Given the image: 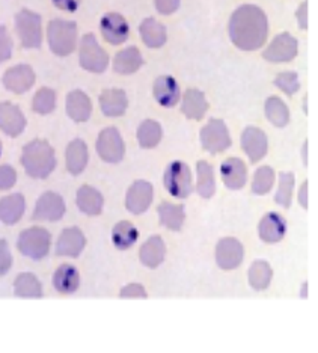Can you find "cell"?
<instances>
[{"instance_id": "8992f818", "label": "cell", "mask_w": 318, "mask_h": 353, "mask_svg": "<svg viewBox=\"0 0 318 353\" xmlns=\"http://www.w3.org/2000/svg\"><path fill=\"white\" fill-rule=\"evenodd\" d=\"M52 236L43 227H32L20 232L17 248L19 251L30 260H43L50 252Z\"/></svg>"}, {"instance_id": "e0dca14e", "label": "cell", "mask_w": 318, "mask_h": 353, "mask_svg": "<svg viewBox=\"0 0 318 353\" xmlns=\"http://www.w3.org/2000/svg\"><path fill=\"white\" fill-rule=\"evenodd\" d=\"M242 148L252 163H258L267 154V134L258 127H246L242 134Z\"/></svg>"}, {"instance_id": "8fae6325", "label": "cell", "mask_w": 318, "mask_h": 353, "mask_svg": "<svg viewBox=\"0 0 318 353\" xmlns=\"http://www.w3.org/2000/svg\"><path fill=\"white\" fill-rule=\"evenodd\" d=\"M65 201L56 192H45L36 201L35 210L32 213L34 221L45 222H58L65 214Z\"/></svg>"}, {"instance_id": "f6af8a7d", "label": "cell", "mask_w": 318, "mask_h": 353, "mask_svg": "<svg viewBox=\"0 0 318 353\" xmlns=\"http://www.w3.org/2000/svg\"><path fill=\"white\" fill-rule=\"evenodd\" d=\"M119 298L121 299H147L148 294L144 285L140 284H129L121 288L119 292Z\"/></svg>"}, {"instance_id": "52a82bcc", "label": "cell", "mask_w": 318, "mask_h": 353, "mask_svg": "<svg viewBox=\"0 0 318 353\" xmlns=\"http://www.w3.org/2000/svg\"><path fill=\"white\" fill-rule=\"evenodd\" d=\"M163 181L166 190L173 198L186 199L193 192L192 172H190V168L181 160H173L166 166Z\"/></svg>"}, {"instance_id": "f35d334b", "label": "cell", "mask_w": 318, "mask_h": 353, "mask_svg": "<svg viewBox=\"0 0 318 353\" xmlns=\"http://www.w3.org/2000/svg\"><path fill=\"white\" fill-rule=\"evenodd\" d=\"M32 109L38 115H49L56 109V92L52 88H41L38 90L32 100Z\"/></svg>"}, {"instance_id": "ac0fdd59", "label": "cell", "mask_w": 318, "mask_h": 353, "mask_svg": "<svg viewBox=\"0 0 318 353\" xmlns=\"http://www.w3.org/2000/svg\"><path fill=\"white\" fill-rule=\"evenodd\" d=\"M86 246V237L81 228L70 227L65 228L56 242V255L59 256H71L77 259Z\"/></svg>"}, {"instance_id": "836d02e7", "label": "cell", "mask_w": 318, "mask_h": 353, "mask_svg": "<svg viewBox=\"0 0 318 353\" xmlns=\"http://www.w3.org/2000/svg\"><path fill=\"white\" fill-rule=\"evenodd\" d=\"M196 192L204 199H210L216 194L214 170L209 162H205V160H200V162L196 163Z\"/></svg>"}, {"instance_id": "7bdbcfd3", "label": "cell", "mask_w": 318, "mask_h": 353, "mask_svg": "<svg viewBox=\"0 0 318 353\" xmlns=\"http://www.w3.org/2000/svg\"><path fill=\"white\" fill-rule=\"evenodd\" d=\"M12 50L14 43L10 32H8L6 26L0 25V63L10 61L12 58Z\"/></svg>"}, {"instance_id": "f1b7e54d", "label": "cell", "mask_w": 318, "mask_h": 353, "mask_svg": "<svg viewBox=\"0 0 318 353\" xmlns=\"http://www.w3.org/2000/svg\"><path fill=\"white\" fill-rule=\"evenodd\" d=\"M81 285L78 270L71 264H61L53 275V287L61 294H73Z\"/></svg>"}, {"instance_id": "277c9868", "label": "cell", "mask_w": 318, "mask_h": 353, "mask_svg": "<svg viewBox=\"0 0 318 353\" xmlns=\"http://www.w3.org/2000/svg\"><path fill=\"white\" fill-rule=\"evenodd\" d=\"M15 32L20 38L23 49H39L43 44V20L41 15L21 10L15 15Z\"/></svg>"}, {"instance_id": "c3c4849f", "label": "cell", "mask_w": 318, "mask_h": 353, "mask_svg": "<svg viewBox=\"0 0 318 353\" xmlns=\"http://www.w3.org/2000/svg\"><path fill=\"white\" fill-rule=\"evenodd\" d=\"M52 3L63 12H76L82 0H52Z\"/></svg>"}, {"instance_id": "5b68a950", "label": "cell", "mask_w": 318, "mask_h": 353, "mask_svg": "<svg viewBox=\"0 0 318 353\" xmlns=\"http://www.w3.org/2000/svg\"><path fill=\"white\" fill-rule=\"evenodd\" d=\"M78 62L81 67L89 73L101 74L109 67V54L103 49L94 34H86L78 46Z\"/></svg>"}, {"instance_id": "4dcf8cb0", "label": "cell", "mask_w": 318, "mask_h": 353, "mask_svg": "<svg viewBox=\"0 0 318 353\" xmlns=\"http://www.w3.org/2000/svg\"><path fill=\"white\" fill-rule=\"evenodd\" d=\"M76 203L82 213L87 216H98L103 212L105 198H103V195L97 189L85 184V186L77 190Z\"/></svg>"}, {"instance_id": "ba28073f", "label": "cell", "mask_w": 318, "mask_h": 353, "mask_svg": "<svg viewBox=\"0 0 318 353\" xmlns=\"http://www.w3.org/2000/svg\"><path fill=\"white\" fill-rule=\"evenodd\" d=\"M201 138V145L205 151L211 152V154H218V152H224L231 147L233 139L231 134H229L228 127L224 119H216L211 118L209 123H206L200 133Z\"/></svg>"}, {"instance_id": "30bf717a", "label": "cell", "mask_w": 318, "mask_h": 353, "mask_svg": "<svg viewBox=\"0 0 318 353\" xmlns=\"http://www.w3.org/2000/svg\"><path fill=\"white\" fill-rule=\"evenodd\" d=\"M299 52V43L288 32H282V34L276 35L273 41L268 44L267 49L262 53V58L268 62H290L297 56Z\"/></svg>"}, {"instance_id": "7a4b0ae2", "label": "cell", "mask_w": 318, "mask_h": 353, "mask_svg": "<svg viewBox=\"0 0 318 353\" xmlns=\"http://www.w3.org/2000/svg\"><path fill=\"white\" fill-rule=\"evenodd\" d=\"M21 165L32 179L44 180L56 168V154L47 141L35 139L23 147Z\"/></svg>"}, {"instance_id": "e575fe53", "label": "cell", "mask_w": 318, "mask_h": 353, "mask_svg": "<svg viewBox=\"0 0 318 353\" xmlns=\"http://www.w3.org/2000/svg\"><path fill=\"white\" fill-rule=\"evenodd\" d=\"M139 231L129 221L118 222L112 230V243L115 245L116 250L125 251L138 242Z\"/></svg>"}, {"instance_id": "5bb4252c", "label": "cell", "mask_w": 318, "mask_h": 353, "mask_svg": "<svg viewBox=\"0 0 318 353\" xmlns=\"http://www.w3.org/2000/svg\"><path fill=\"white\" fill-rule=\"evenodd\" d=\"M154 198V188L153 184L145 180L134 181L125 196V207L127 210L133 214L145 213L153 204Z\"/></svg>"}, {"instance_id": "cb8c5ba5", "label": "cell", "mask_w": 318, "mask_h": 353, "mask_svg": "<svg viewBox=\"0 0 318 353\" xmlns=\"http://www.w3.org/2000/svg\"><path fill=\"white\" fill-rule=\"evenodd\" d=\"M206 110H209V101L205 99V94L196 88H190L182 95V103H181V112L187 117L189 119H193V121H201L205 117Z\"/></svg>"}, {"instance_id": "f5cc1de1", "label": "cell", "mask_w": 318, "mask_h": 353, "mask_svg": "<svg viewBox=\"0 0 318 353\" xmlns=\"http://www.w3.org/2000/svg\"><path fill=\"white\" fill-rule=\"evenodd\" d=\"M308 296V284L305 283L304 287H301V298H306Z\"/></svg>"}, {"instance_id": "ffe728a7", "label": "cell", "mask_w": 318, "mask_h": 353, "mask_svg": "<svg viewBox=\"0 0 318 353\" xmlns=\"http://www.w3.org/2000/svg\"><path fill=\"white\" fill-rule=\"evenodd\" d=\"M259 239L266 243H277L285 237L287 232V221L282 214L270 212L262 216L258 227Z\"/></svg>"}, {"instance_id": "b9f144b4", "label": "cell", "mask_w": 318, "mask_h": 353, "mask_svg": "<svg viewBox=\"0 0 318 353\" xmlns=\"http://www.w3.org/2000/svg\"><path fill=\"white\" fill-rule=\"evenodd\" d=\"M275 86L279 88V90L287 94L288 97L296 94L300 90V80L299 74L296 71H284V73H279L275 79Z\"/></svg>"}, {"instance_id": "db71d44e", "label": "cell", "mask_w": 318, "mask_h": 353, "mask_svg": "<svg viewBox=\"0 0 318 353\" xmlns=\"http://www.w3.org/2000/svg\"><path fill=\"white\" fill-rule=\"evenodd\" d=\"M0 156H2V142H0Z\"/></svg>"}, {"instance_id": "60d3db41", "label": "cell", "mask_w": 318, "mask_h": 353, "mask_svg": "<svg viewBox=\"0 0 318 353\" xmlns=\"http://www.w3.org/2000/svg\"><path fill=\"white\" fill-rule=\"evenodd\" d=\"M294 174L293 172H281L279 174V188L275 195V203L284 208H290L293 201L294 192Z\"/></svg>"}, {"instance_id": "f546056e", "label": "cell", "mask_w": 318, "mask_h": 353, "mask_svg": "<svg viewBox=\"0 0 318 353\" xmlns=\"http://www.w3.org/2000/svg\"><path fill=\"white\" fill-rule=\"evenodd\" d=\"M67 170L71 175H81L89 160V152H87V145L82 139H74L68 143L67 152Z\"/></svg>"}, {"instance_id": "d4e9b609", "label": "cell", "mask_w": 318, "mask_h": 353, "mask_svg": "<svg viewBox=\"0 0 318 353\" xmlns=\"http://www.w3.org/2000/svg\"><path fill=\"white\" fill-rule=\"evenodd\" d=\"M139 34L142 41L149 49H160L168 41V32H166L165 25L153 17H148L140 23Z\"/></svg>"}, {"instance_id": "2e32d148", "label": "cell", "mask_w": 318, "mask_h": 353, "mask_svg": "<svg viewBox=\"0 0 318 353\" xmlns=\"http://www.w3.org/2000/svg\"><path fill=\"white\" fill-rule=\"evenodd\" d=\"M26 128V117L11 101H0V130L10 138H17Z\"/></svg>"}, {"instance_id": "7c38bea8", "label": "cell", "mask_w": 318, "mask_h": 353, "mask_svg": "<svg viewBox=\"0 0 318 353\" xmlns=\"http://www.w3.org/2000/svg\"><path fill=\"white\" fill-rule=\"evenodd\" d=\"M35 71L28 63H19V65H14L5 71L2 77V83L10 92L14 94H25L32 86L35 85Z\"/></svg>"}, {"instance_id": "7dc6e473", "label": "cell", "mask_w": 318, "mask_h": 353, "mask_svg": "<svg viewBox=\"0 0 318 353\" xmlns=\"http://www.w3.org/2000/svg\"><path fill=\"white\" fill-rule=\"evenodd\" d=\"M156 10L162 15H171L178 11L181 0H154Z\"/></svg>"}, {"instance_id": "d6986e66", "label": "cell", "mask_w": 318, "mask_h": 353, "mask_svg": "<svg viewBox=\"0 0 318 353\" xmlns=\"http://www.w3.org/2000/svg\"><path fill=\"white\" fill-rule=\"evenodd\" d=\"M220 176L228 189L240 190L248 181V168L242 159L229 157L220 165Z\"/></svg>"}, {"instance_id": "1f68e13d", "label": "cell", "mask_w": 318, "mask_h": 353, "mask_svg": "<svg viewBox=\"0 0 318 353\" xmlns=\"http://www.w3.org/2000/svg\"><path fill=\"white\" fill-rule=\"evenodd\" d=\"M158 219H160V223L171 231H180L184 225L186 221V208L184 205H178V204H172L165 201L160 205H158Z\"/></svg>"}, {"instance_id": "3957f363", "label": "cell", "mask_w": 318, "mask_h": 353, "mask_svg": "<svg viewBox=\"0 0 318 353\" xmlns=\"http://www.w3.org/2000/svg\"><path fill=\"white\" fill-rule=\"evenodd\" d=\"M47 43L56 56H70L77 47V23L63 19L52 20L47 26Z\"/></svg>"}, {"instance_id": "6da1fadb", "label": "cell", "mask_w": 318, "mask_h": 353, "mask_svg": "<svg viewBox=\"0 0 318 353\" xmlns=\"http://www.w3.org/2000/svg\"><path fill=\"white\" fill-rule=\"evenodd\" d=\"M228 32L237 49L255 52L264 46L268 35L267 15L257 5H242L229 19Z\"/></svg>"}, {"instance_id": "681fc988", "label": "cell", "mask_w": 318, "mask_h": 353, "mask_svg": "<svg viewBox=\"0 0 318 353\" xmlns=\"http://www.w3.org/2000/svg\"><path fill=\"white\" fill-rule=\"evenodd\" d=\"M296 17H297L299 29L306 30L308 29V2H306V0L297 8Z\"/></svg>"}, {"instance_id": "ab89813d", "label": "cell", "mask_w": 318, "mask_h": 353, "mask_svg": "<svg viewBox=\"0 0 318 353\" xmlns=\"http://www.w3.org/2000/svg\"><path fill=\"white\" fill-rule=\"evenodd\" d=\"M275 184V171L270 166H261L255 171L251 190L255 195H267Z\"/></svg>"}, {"instance_id": "44dd1931", "label": "cell", "mask_w": 318, "mask_h": 353, "mask_svg": "<svg viewBox=\"0 0 318 353\" xmlns=\"http://www.w3.org/2000/svg\"><path fill=\"white\" fill-rule=\"evenodd\" d=\"M153 94L156 101L163 108L177 106L181 99L180 85L172 76L157 77L153 86Z\"/></svg>"}, {"instance_id": "9a60e30c", "label": "cell", "mask_w": 318, "mask_h": 353, "mask_svg": "<svg viewBox=\"0 0 318 353\" xmlns=\"http://www.w3.org/2000/svg\"><path fill=\"white\" fill-rule=\"evenodd\" d=\"M244 248L240 240L225 237L216 246V263L220 269L234 270L243 263Z\"/></svg>"}, {"instance_id": "bcb514c9", "label": "cell", "mask_w": 318, "mask_h": 353, "mask_svg": "<svg viewBox=\"0 0 318 353\" xmlns=\"http://www.w3.org/2000/svg\"><path fill=\"white\" fill-rule=\"evenodd\" d=\"M17 181V172L10 165L0 166V190L11 189Z\"/></svg>"}, {"instance_id": "8d00e7d4", "label": "cell", "mask_w": 318, "mask_h": 353, "mask_svg": "<svg viewBox=\"0 0 318 353\" xmlns=\"http://www.w3.org/2000/svg\"><path fill=\"white\" fill-rule=\"evenodd\" d=\"M273 270L267 261H253L249 268V284L257 292H262L272 283Z\"/></svg>"}, {"instance_id": "816d5d0a", "label": "cell", "mask_w": 318, "mask_h": 353, "mask_svg": "<svg viewBox=\"0 0 318 353\" xmlns=\"http://www.w3.org/2000/svg\"><path fill=\"white\" fill-rule=\"evenodd\" d=\"M301 152H304V163L308 165V142H304V148H301Z\"/></svg>"}, {"instance_id": "484cf974", "label": "cell", "mask_w": 318, "mask_h": 353, "mask_svg": "<svg viewBox=\"0 0 318 353\" xmlns=\"http://www.w3.org/2000/svg\"><path fill=\"white\" fill-rule=\"evenodd\" d=\"M26 210L25 196L21 194H12L0 199V221L5 225H15L23 218Z\"/></svg>"}, {"instance_id": "603a6c76", "label": "cell", "mask_w": 318, "mask_h": 353, "mask_svg": "<svg viewBox=\"0 0 318 353\" xmlns=\"http://www.w3.org/2000/svg\"><path fill=\"white\" fill-rule=\"evenodd\" d=\"M65 108L67 115L76 123H85L92 115V101L81 90H74L67 95Z\"/></svg>"}, {"instance_id": "4fadbf2b", "label": "cell", "mask_w": 318, "mask_h": 353, "mask_svg": "<svg viewBox=\"0 0 318 353\" xmlns=\"http://www.w3.org/2000/svg\"><path fill=\"white\" fill-rule=\"evenodd\" d=\"M100 32L105 41L112 46L124 44L130 37V26L118 12H107L100 20Z\"/></svg>"}, {"instance_id": "ee69618b", "label": "cell", "mask_w": 318, "mask_h": 353, "mask_svg": "<svg viewBox=\"0 0 318 353\" xmlns=\"http://www.w3.org/2000/svg\"><path fill=\"white\" fill-rule=\"evenodd\" d=\"M12 268V254L6 240L0 239V276L6 275Z\"/></svg>"}, {"instance_id": "d590c367", "label": "cell", "mask_w": 318, "mask_h": 353, "mask_svg": "<svg viewBox=\"0 0 318 353\" xmlns=\"http://www.w3.org/2000/svg\"><path fill=\"white\" fill-rule=\"evenodd\" d=\"M163 138L162 125L154 119H145L144 123H140L138 128V141L139 145L145 150H151L157 147Z\"/></svg>"}, {"instance_id": "d6a6232c", "label": "cell", "mask_w": 318, "mask_h": 353, "mask_svg": "<svg viewBox=\"0 0 318 353\" xmlns=\"http://www.w3.org/2000/svg\"><path fill=\"white\" fill-rule=\"evenodd\" d=\"M14 294L23 299H41L43 298V285L39 279L34 275L25 272L15 278Z\"/></svg>"}, {"instance_id": "4316f807", "label": "cell", "mask_w": 318, "mask_h": 353, "mask_svg": "<svg viewBox=\"0 0 318 353\" xmlns=\"http://www.w3.org/2000/svg\"><path fill=\"white\" fill-rule=\"evenodd\" d=\"M144 65V58L138 47H127V49L118 52L114 58V70L115 73L129 76Z\"/></svg>"}, {"instance_id": "f907efd6", "label": "cell", "mask_w": 318, "mask_h": 353, "mask_svg": "<svg viewBox=\"0 0 318 353\" xmlns=\"http://www.w3.org/2000/svg\"><path fill=\"white\" fill-rule=\"evenodd\" d=\"M308 203H309V198H308V181H304V184H301L300 190H299V204L306 210Z\"/></svg>"}, {"instance_id": "7402d4cb", "label": "cell", "mask_w": 318, "mask_h": 353, "mask_svg": "<svg viewBox=\"0 0 318 353\" xmlns=\"http://www.w3.org/2000/svg\"><path fill=\"white\" fill-rule=\"evenodd\" d=\"M100 109L103 114L109 118L123 117L127 108H129V99L124 90L119 88H110V90H105L100 94Z\"/></svg>"}, {"instance_id": "83f0119b", "label": "cell", "mask_w": 318, "mask_h": 353, "mask_svg": "<svg viewBox=\"0 0 318 353\" xmlns=\"http://www.w3.org/2000/svg\"><path fill=\"white\" fill-rule=\"evenodd\" d=\"M165 256H166V245L160 236L149 237L147 242L142 245L139 251L140 263L149 269H156L160 266V264L165 261Z\"/></svg>"}, {"instance_id": "74e56055", "label": "cell", "mask_w": 318, "mask_h": 353, "mask_svg": "<svg viewBox=\"0 0 318 353\" xmlns=\"http://www.w3.org/2000/svg\"><path fill=\"white\" fill-rule=\"evenodd\" d=\"M266 117L270 123H272L275 127H285L290 121V110L288 106L281 100L279 97H268L266 101Z\"/></svg>"}, {"instance_id": "9c48e42d", "label": "cell", "mask_w": 318, "mask_h": 353, "mask_svg": "<svg viewBox=\"0 0 318 353\" xmlns=\"http://www.w3.org/2000/svg\"><path fill=\"white\" fill-rule=\"evenodd\" d=\"M97 152L107 163H119L125 154V143L121 133L115 127H107L101 130L97 139Z\"/></svg>"}]
</instances>
